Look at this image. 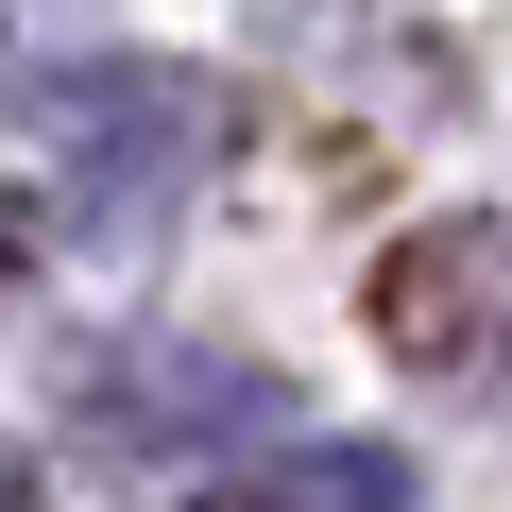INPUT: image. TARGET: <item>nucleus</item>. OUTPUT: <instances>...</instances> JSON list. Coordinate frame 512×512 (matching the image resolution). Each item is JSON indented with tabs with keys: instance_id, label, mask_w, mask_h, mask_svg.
Listing matches in <instances>:
<instances>
[{
	"instance_id": "1",
	"label": "nucleus",
	"mask_w": 512,
	"mask_h": 512,
	"mask_svg": "<svg viewBox=\"0 0 512 512\" xmlns=\"http://www.w3.org/2000/svg\"><path fill=\"white\" fill-rule=\"evenodd\" d=\"M188 154H222L205 86H171V69H103V86H69V171H86V205H154Z\"/></svg>"
},
{
	"instance_id": "2",
	"label": "nucleus",
	"mask_w": 512,
	"mask_h": 512,
	"mask_svg": "<svg viewBox=\"0 0 512 512\" xmlns=\"http://www.w3.org/2000/svg\"><path fill=\"white\" fill-rule=\"evenodd\" d=\"M222 512H410V461L393 444H291V461H256Z\"/></svg>"
}]
</instances>
